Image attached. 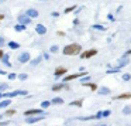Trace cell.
<instances>
[{
    "mask_svg": "<svg viewBox=\"0 0 131 126\" xmlns=\"http://www.w3.org/2000/svg\"><path fill=\"white\" fill-rule=\"evenodd\" d=\"M63 55H78V54H80L82 52V46H79V44H69V46H65L63 47Z\"/></svg>",
    "mask_w": 131,
    "mask_h": 126,
    "instance_id": "1",
    "label": "cell"
},
{
    "mask_svg": "<svg viewBox=\"0 0 131 126\" xmlns=\"http://www.w3.org/2000/svg\"><path fill=\"white\" fill-rule=\"evenodd\" d=\"M85 75H87L85 71H80V72H76V74L66 75V77H65L62 81H63V82H69V81H72V79H78V78H82V77H85Z\"/></svg>",
    "mask_w": 131,
    "mask_h": 126,
    "instance_id": "2",
    "label": "cell"
},
{
    "mask_svg": "<svg viewBox=\"0 0 131 126\" xmlns=\"http://www.w3.org/2000/svg\"><path fill=\"white\" fill-rule=\"evenodd\" d=\"M44 119H45L44 115H35V116H27L25 122L27 123H37V122H41V120H44Z\"/></svg>",
    "mask_w": 131,
    "mask_h": 126,
    "instance_id": "3",
    "label": "cell"
},
{
    "mask_svg": "<svg viewBox=\"0 0 131 126\" xmlns=\"http://www.w3.org/2000/svg\"><path fill=\"white\" fill-rule=\"evenodd\" d=\"M18 63H21V64H25V63H28L30 60H31V55H30V52H27V51H24V52H21L20 55H18Z\"/></svg>",
    "mask_w": 131,
    "mask_h": 126,
    "instance_id": "4",
    "label": "cell"
},
{
    "mask_svg": "<svg viewBox=\"0 0 131 126\" xmlns=\"http://www.w3.org/2000/svg\"><path fill=\"white\" fill-rule=\"evenodd\" d=\"M20 95L25 96V95H28V92H27V91H21V89H18V91H13V92H7V94H6V96H7V98H16V96H20Z\"/></svg>",
    "mask_w": 131,
    "mask_h": 126,
    "instance_id": "5",
    "label": "cell"
},
{
    "mask_svg": "<svg viewBox=\"0 0 131 126\" xmlns=\"http://www.w3.org/2000/svg\"><path fill=\"white\" fill-rule=\"evenodd\" d=\"M97 54V50H87V51H83L82 54H80V58H83V60H87V58H90V57H95Z\"/></svg>",
    "mask_w": 131,
    "mask_h": 126,
    "instance_id": "6",
    "label": "cell"
},
{
    "mask_svg": "<svg viewBox=\"0 0 131 126\" xmlns=\"http://www.w3.org/2000/svg\"><path fill=\"white\" fill-rule=\"evenodd\" d=\"M42 113H44L42 109H28V110L24 112V116L27 118V116H35V115H42Z\"/></svg>",
    "mask_w": 131,
    "mask_h": 126,
    "instance_id": "7",
    "label": "cell"
},
{
    "mask_svg": "<svg viewBox=\"0 0 131 126\" xmlns=\"http://www.w3.org/2000/svg\"><path fill=\"white\" fill-rule=\"evenodd\" d=\"M17 20H18V23H20V24H24V26H27V24L31 23V18H30L25 13H24V14H20Z\"/></svg>",
    "mask_w": 131,
    "mask_h": 126,
    "instance_id": "8",
    "label": "cell"
},
{
    "mask_svg": "<svg viewBox=\"0 0 131 126\" xmlns=\"http://www.w3.org/2000/svg\"><path fill=\"white\" fill-rule=\"evenodd\" d=\"M35 33H37L38 35H45L47 34V27L41 23L37 24V26H35Z\"/></svg>",
    "mask_w": 131,
    "mask_h": 126,
    "instance_id": "9",
    "label": "cell"
},
{
    "mask_svg": "<svg viewBox=\"0 0 131 126\" xmlns=\"http://www.w3.org/2000/svg\"><path fill=\"white\" fill-rule=\"evenodd\" d=\"M55 77L57 78H59V77H62V75H65V74H68V68H65V67H58L57 69H55Z\"/></svg>",
    "mask_w": 131,
    "mask_h": 126,
    "instance_id": "10",
    "label": "cell"
},
{
    "mask_svg": "<svg viewBox=\"0 0 131 126\" xmlns=\"http://www.w3.org/2000/svg\"><path fill=\"white\" fill-rule=\"evenodd\" d=\"M128 64H130V58L127 57V55H124V57H121L119 60V65H117V67H119V68H123V67L128 65Z\"/></svg>",
    "mask_w": 131,
    "mask_h": 126,
    "instance_id": "11",
    "label": "cell"
},
{
    "mask_svg": "<svg viewBox=\"0 0 131 126\" xmlns=\"http://www.w3.org/2000/svg\"><path fill=\"white\" fill-rule=\"evenodd\" d=\"M62 89H69L68 82H62V84H57L52 86V91H62Z\"/></svg>",
    "mask_w": 131,
    "mask_h": 126,
    "instance_id": "12",
    "label": "cell"
},
{
    "mask_svg": "<svg viewBox=\"0 0 131 126\" xmlns=\"http://www.w3.org/2000/svg\"><path fill=\"white\" fill-rule=\"evenodd\" d=\"M25 14H27L30 18H37L40 16V13L37 12V9H28V10L25 12Z\"/></svg>",
    "mask_w": 131,
    "mask_h": 126,
    "instance_id": "13",
    "label": "cell"
},
{
    "mask_svg": "<svg viewBox=\"0 0 131 126\" xmlns=\"http://www.w3.org/2000/svg\"><path fill=\"white\" fill-rule=\"evenodd\" d=\"M41 61H42V57H35L34 60H30L28 63H30V65H31V67L34 68V67H37V65L41 63Z\"/></svg>",
    "mask_w": 131,
    "mask_h": 126,
    "instance_id": "14",
    "label": "cell"
},
{
    "mask_svg": "<svg viewBox=\"0 0 131 126\" xmlns=\"http://www.w3.org/2000/svg\"><path fill=\"white\" fill-rule=\"evenodd\" d=\"M10 103H12V99H10V98H7V99H3V101H0V109L7 108V106H9Z\"/></svg>",
    "mask_w": 131,
    "mask_h": 126,
    "instance_id": "15",
    "label": "cell"
},
{
    "mask_svg": "<svg viewBox=\"0 0 131 126\" xmlns=\"http://www.w3.org/2000/svg\"><path fill=\"white\" fill-rule=\"evenodd\" d=\"M99 94H100V95H110L111 91H110V88H107V86H102V88L99 89Z\"/></svg>",
    "mask_w": 131,
    "mask_h": 126,
    "instance_id": "16",
    "label": "cell"
},
{
    "mask_svg": "<svg viewBox=\"0 0 131 126\" xmlns=\"http://www.w3.org/2000/svg\"><path fill=\"white\" fill-rule=\"evenodd\" d=\"M9 47H10L12 50H18V48H20V44H18L17 41H9Z\"/></svg>",
    "mask_w": 131,
    "mask_h": 126,
    "instance_id": "17",
    "label": "cell"
},
{
    "mask_svg": "<svg viewBox=\"0 0 131 126\" xmlns=\"http://www.w3.org/2000/svg\"><path fill=\"white\" fill-rule=\"evenodd\" d=\"M51 103H54V105H62V103H65V101L62 98H54L51 101Z\"/></svg>",
    "mask_w": 131,
    "mask_h": 126,
    "instance_id": "18",
    "label": "cell"
},
{
    "mask_svg": "<svg viewBox=\"0 0 131 126\" xmlns=\"http://www.w3.org/2000/svg\"><path fill=\"white\" fill-rule=\"evenodd\" d=\"M116 99H131V94H120L116 96Z\"/></svg>",
    "mask_w": 131,
    "mask_h": 126,
    "instance_id": "19",
    "label": "cell"
},
{
    "mask_svg": "<svg viewBox=\"0 0 131 126\" xmlns=\"http://www.w3.org/2000/svg\"><path fill=\"white\" fill-rule=\"evenodd\" d=\"M14 30H16L17 33H21V31L25 30V26H24V24H16V26H14Z\"/></svg>",
    "mask_w": 131,
    "mask_h": 126,
    "instance_id": "20",
    "label": "cell"
},
{
    "mask_svg": "<svg viewBox=\"0 0 131 126\" xmlns=\"http://www.w3.org/2000/svg\"><path fill=\"white\" fill-rule=\"evenodd\" d=\"M0 61H1V63H3V64H6V65H9V67L12 65V63L9 61V55H7V54H4V55L1 57V60H0Z\"/></svg>",
    "mask_w": 131,
    "mask_h": 126,
    "instance_id": "21",
    "label": "cell"
},
{
    "mask_svg": "<svg viewBox=\"0 0 131 126\" xmlns=\"http://www.w3.org/2000/svg\"><path fill=\"white\" fill-rule=\"evenodd\" d=\"M82 84H83L85 86H89L92 91H96V89H97V85H96V84H92V82H82Z\"/></svg>",
    "mask_w": 131,
    "mask_h": 126,
    "instance_id": "22",
    "label": "cell"
},
{
    "mask_svg": "<svg viewBox=\"0 0 131 126\" xmlns=\"http://www.w3.org/2000/svg\"><path fill=\"white\" fill-rule=\"evenodd\" d=\"M123 113L124 115H131V105H125L123 108Z\"/></svg>",
    "mask_w": 131,
    "mask_h": 126,
    "instance_id": "23",
    "label": "cell"
},
{
    "mask_svg": "<svg viewBox=\"0 0 131 126\" xmlns=\"http://www.w3.org/2000/svg\"><path fill=\"white\" fill-rule=\"evenodd\" d=\"M93 29L99 30V31H106V27H104V26H102V24H93Z\"/></svg>",
    "mask_w": 131,
    "mask_h": 126,
    "instance_id": "24",
    "label": "cell"
},
{
    "mask_svg": "<svg viewBox=\"0 0 131 126\" xmlns=\"http://www.w3.org/2000/svg\"><path fill=\"white\" fill-rule=\"evenodd\" d=\"M69 105H71V106H82V105H83V101H82V99H79V101H73V102H71Z\"/></svg>",
    "mask_w": 131,
    "mask_h": 126,
    "instance_id": "25",
    "label": "cell"
},
{
    "mask_svg": "<svg viewBox=\"0 0 131 126\" xmlns=\"http://www.w3.org/2000/svg\"><path fill=\"white\" fill-rule=\"evenodd\" d=\"M49 51H51L52 54H57V52L59 51V47H58V46H51V48H49Z\"/></svg>",
    "mask_w": 131,
    "mask_h": 126,
    "instance_id": "26",
    "label": "cell"
},
{
    "mask_svg": "<svg viewBox=\"0 0 131 126\" xmlns=\"http://www.w3.org/2000/svg\"><path fill=\"white\" fill-rule=\"evenodd\" d=\"M76 9H78V7L73 4V6H71V7H66V9H65V13L68 14V13H71V12H73V10H76Z\"/></svg>",
    "mask_w": 131,
    "mask_h": 126,
    "instance_id": "27",
    "label": "cell"
},
{
    "mask_svg": "<svg viewBox=\"0 0 131 126\" xmlns=\"http://www.w3.org/2000/svg\"><path fill=\"white\" fill-rule=\"evenodd\" d=\"M120 69L121 68H113V69H107V74H116V72H120Z\"/></svg>",
    "mask_w": 131,
    "mask_h": 126,
    "instance_id": "28",
    "label": "cell"
},
{
    "mask_svg": "<svg viewBox=\"0 0 131 126\" xmlns=\"http://www.w3.org/2000/svg\"><path fill=\"white\" fill-rule=\"evenodd\" d=\"M49 105H51V102H49V101H44V102H41V106H42V109H47Z\"/></svg>",
    "mask_w": 131,
    "mask_h": 126,
    "instance_id": "29",
    "label": "cell"
},
{
    "mask_svg": "<svg viewBox=\"0 0 131 126\" xmlns=\"http://www.w3.org/2000/svg\"><path fill=\"white\" fill-rule=\"evenodd\" d=\"M110 113H111V110H103L102 112V118H108V116H110Z\"/></svg>",
    "mask_w": 131,
    "mask_h": 126,
    "instance_id": "30",
    "label": "cell"
},
{
    "mask_svg": "<svg viewBox=\"0 0 131 126\" xmlns=\"http://www.w3.org/2000/svg\"><path fill=\"white\" fill-rule=\"evenodd\" d=\"M27 77H28L27 74H20V75H17V78H18V79H21V81H25V79H27Z\"/></svg>",
    "mask_w": 131,
    "mask_h": 126,
    "instance_id": "31",
    "label": "cell"
},
{
    "mask_svg": "<svg viewBox=\"0 0 131 126\" xmlns=\"http://www.w3.org/2000/svg\"><path fill=\"white\" fill-rule=\"evenodd\" d=\"M7 88H9V85H7V84H1V85H0V92L3 94V91H6Z\"/></svg>",
    "mask_w": 131,
    "mask_h": 126,
    "instance_id": "32",
    "label": "cell"
},
{
    "mask_svg": "<svg viewBox=\"0 0 131 126\" xmlns=\"http://www.w3.org/2000/svg\"><path fill=\"white\" fill-rule=\"evenodd\" d=\"M14 113H16V110H14V109H9V110L6 112V115H7V116H13Z\"/></svg>",
    "mask_w": 131,
    "mask_h": 126,
    "instance_id": "33",
    "label": "cell"
},
{
    "mask_svg": "<svg viewBox=\"0 0 131 126\" xmlns=\"http://www.w3.org/2000/svg\"><path fill=\"white\" fill-rule=\"evenodd\" d=\"M123 79H124V81H130L131 79V75L130 74H123Z\"/></svg>",
    "mask_w": 131,
    "mask_h": 126,
    "instance_id": "34",
    "label": "cell"
},
{
    "mask_svg": "<svg viewBox=\"0 0 131 126\" xmlns=\"http://www.w3.org/2000/svg\"><path fill=\"white\" fill-rule=\"evenodd\" d=\"M4 43H6V40H4V37L3 35H0V48L4 46Z\"/></svg>",
    "mask_w": 131,
    "mask_h": 126,
    "instance_id": "35",
    "label": "cell"
},
{
    "mask_svg": "<svg viewBox=\"0 0 131 126\" xmlns=\"http://www.w3.org/2000/svg\"><path fill=\"white\" fill-rule=\"evenodd\" d=\"M16 78H17V75L16 74H13V72L12 74H9V79H16Z\"/></svg>",
    "mask_w": 131,
    "mask_h": 126,
    "instance_id": "36",
    "label": "cell"
},
{
    "mask_svg": "<svg viewBox=\"0 0 131 126\" xmlns=\"http://www.w3.org/2000/svg\"><path fill=\"white\" fill-rule=\"evenodd\" d=\"M107 18H108V20H111V21H114V20H116L113 14H108V16H107Z\"/></svg>",
    "mask_w": 131,
    "mask_h": 126,
    "instance_id": "37",
    "label": "cell"
},
{
    "mask_svg": "<svg viewBox=\"0 0 131 126\" xmlns=\"http://www.w3.org/2000/svg\"><path fill=\"white\" fill-rule=\"evenodd\" d=\"M42 57L45 58V60H49V58H51V57H49V54H48V52H45V54H44Z\"/></svg>",
    "mask_w": 131,
    "mask_h": 126,
    "instance_id": "38",
    "label": "cell"
},
{
    "mask_svg": "<svg viewBox=\"0 0 131 126\" xmlns=\"http://www.w3.org/2000/svg\"><path fill=\"white\" fill-rule=\"evenodd\" d=\"M9 125V122H0V126H6Z\"/></svg>",
    "mask_w": 131,
    "mask_h": 126,
    "instance_id": "39",
    "label": "cell"
},
{
    "mask_svg": "<svg viewBox=\"0 0 131 126\" xmlns=\"http://www.w3.org/2000/svg\"><path fill=\"white\" fill-rule=\"evenodd\" d=\"M3 55H4V52L1 51V48H0V60H1V57H3Z\"/></svg>",
    "mask_w": 131,
    "mask_h": 126,
    "instance_id": "40",
    "label": "cell"
},
{
    "mask_svg": "<svg viewBox=\"0 0 131 126\" xmlns=\"http://www.w3.org/2000/svg\"><path fill=\"white\" fill-rule=\"evenodd\" d=\"M130 54H131V48H130V50H128V51H127V52H125V55H127V57H128V55H130Z\"/></svg>",
    "mask_w": 131,
    "mask_h": 126,
    "instance_id": "41",
    "label": "cell"
},
{
    "mask_svg": "<svg viewBox=\"0 0 131 126\" xmlns=\"http://www.w3.org/2000/svg\"><path fill=\"white\" fill-rule=\"evenodd\" d=\"M3 18H4V14H0V21H1Z\"/></svg>",
    "mask_w": 131,
    "mask_h": 126,
    "instance_id": "42",
    "label": "cell"
},
{
    "mask_svg": "<svg viewBox=\"0 0 131 126\" xmlns=\"http://www.w3.org/2000/svg\"><path fill=\"white\" fill-rule=\"evenodd\" d=\"M4 74H6V72H4L3 69H0V75H4Z\"/></svg>",
    "mask_w": 131,
    "mask_h": 126,
    "instance_id": "43",
    "label": "cell"
},
{
    "mask_svg": "<svg viewBox=\"0 0 131 126\" xmlns=\"http://www.w3.org/2000/svg\"><path fill=\"white\" fill-rule=\"evenodd\" d=\"M1 98H3V94H1V92H0V99H1Z\"/></svg>",
    "mask_w": 131,
    "mask_h": 126,
    "instance_id": "44",
    "label": "cell"
},
{
    "mask_svg": "<svg viewBox=\"0 0 131 126\" xmlns=\"http://www.w3.org/2000/svg\"><path fill=\"white\" fill-rule=\"evenodd\" d=\"M4 1H6V0H0V3H4Z\"/></svg>",
    "mask_w": 131,
    "mask_h": 126,
    "instance_id": "45",
    "label": "cell"
},
{
    "mask_svg": "<svg viewBox=\"0 0 131 126\" xmlns=\"http://www.w3.org/2000/svg\"><path fill=\"white\" fill-rule=\"evenodd\" d=\"M40 1H47V0H40Z\"/></svg>",
    "mask_w": 131,
    "mask_h": 126,
    "instance_id": "46",
    "label": "cell"
},
{
    "mask_svg": "<svg viewBox=\"0 0 131 126\" xmlns=\"http://www.w3.org/2000/svg\"><path fill=\"white\" fill-rule=\"evenodd\" d=\"M100 126H107V125H100Z\"/></svg>",
    "mask_w": 131,
    "mask_h": 126,
    "instance_id": "47",
    "label": "cell"
}]
</instances>
